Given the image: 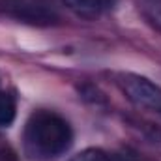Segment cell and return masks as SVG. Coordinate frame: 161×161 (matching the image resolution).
<instances>
[{"instance_id":"277c9868","label":"cell","mask_w":161,"mask_h":161,"mask_svg":"<svg viewBox=\"0 0 161 161\" xmlns=\"http://www.w3.org/2000/svg\"><path fill=\"white\" fill-rule=\"evenodd\" d=\"M15 113H17V103L15 97L9 92H2L0 90V127H8L15 120Z\"/></svg>"},{"instance_id":"3957f363","label":"cell","mask_w":161,"mask_h":161,"mask_svg":"<svg viewBox=\"0 0 161 161\" xmlns=\"http://www.w3.org/2000/svg\"><path fill=\"white\" fill-rule=\"evenodd\" d=\"M75 15L86 17V19H94L97 17L103 9L109 8L111 0H62Z\"/></svg>"},{"instance_id":"8992f818","label":"cell","mask_w":161,"mask_h":161,"mask_svg":"<svg viewBox=\"0 0 161 161\" xmlns=\"http://www.w3.org/2000/svg\"><path fill=\"white\" fill-rule=\"evenodd\" d=\"M25 8H28V9H32V11H34V4H30V6H25ZM38 9H40V11H41L40 15H38V19H41V17L45 19V15H43V9H41V6H40V8H38ZM28 19H34V13H30V15H28Z\"/></svg>"},{"instance_id":"7a4b0ae2","label":"cell","mask_w":161,"mask_h":161,"mask_svg":"<svg viewBox=\"0 0 161 161\" xmlns=\"http://www.w3.org/2000/svg\"><path fill=\"white\" fill-rule=\"evenodd\" d=\"M120 88L133 105L161 114V86L154 80L135 73H124L120 77Z\"/></svg>"},{"instance_id":"5b68a950","label":"cell","mask_w":161,"mask_h":161,"mask_svg":"<svg viewBox=\"0 0 161 161\" xmlns=\"http://www.w3.org/2000/svg\"><path fill=\"white\" fill-rule=\"evenodd\" d=\"M69 161H111V158L101 148H86L79 154H75Z\"/></svg>"},{"instance_id":"6da1fadb","label":"cell","mask_w":161,"mask_h":161,"mask_svg":"<svg viewBox=\"0 0 161 161\" xmlns=\"http://www.w3.org/2000/svg\"><path fill=\"white\" fill-rule=\"evenodd\" d=\"M73 142V131L66 118L54 111L40 109L30 114L25 125L26 150L41 159H51L64 154Z\"/></svg>"}]
</instances>
